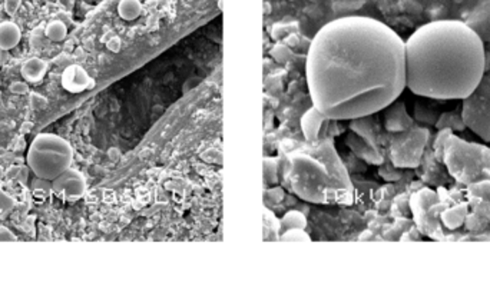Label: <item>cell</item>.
Returning <instances> with one entry per match:
<instances>
[{"mask_svg":"<svg viewBox=\"0 0 490 299\" xmlns=\"http://www.w3.org/2000/svg\"><path fill=\"white\" fill-rule=\"evenodd\" d=\"M313 106L331 121L384 111L406 89L405 40L369 16H342L313 37L306 61Z\"/></svg>","mask_w":490,"mask_h":299,"instance_id":"1","label":"cell"},{"mask_svg":"<svg viewBox=\"0 0 490 299\" xmlns=\"http://www.w3.org/2000/svg\"><path fill=\"white\" fill-rule=\"evenodd\" d=\"M406 87L436 101H466L486 72V51L477 32L462 20H433L405 40Z\"/></svg>","mask_w":490,"mask_h":299,"instance_id":"2","label":"cell"},{"mask_svg":"<svg viewBox=\"0 0 490 299\" xmlns=\"http://www.w3.org/2000/svg\"><path fill=\"white\" fill-rule=\"evenodd\" d=\"M313 143L306 151H294L277 159L280 183L311 204L352 205L354 188L333 140Z\"/></svg>","mask_w":490,"mask_h":299,"instance_id":"3","label":"cell"},{"mask_svg":"<svg viewBox=\"0 0 490 299\" xmlns=\"http://www.w3.org/2000/svg\"><path fill=\"white\" fill-rule=\"evenodd\" d=\"M26 161L36 178L54 181L72 166L73 147L59 135L39 133L29 146Z\"/></svg>","mask_w":490,"mask_h":299,"instance_id":"4","label":"cell"},{"mask_svg":"<svg viewBox=\"0 0 490 299\" xmlns=\"http://www.w3.org/2000/svg\"><path fill=\"white\" fill-rule=\"evenodd\" d=\"M52 190L68 201H76L86 192V179L82 172L71 166L52 181Z\"/></svg>","mask_w":490,"mask_h":299,"instance_id":"5","label":"cell"},{"mask_svg":"<svg viewBox=\"0 0 490 299\" xmlns=\"http://www.w3.org/2000/svg\"><path fill=\"white\" fill-rule=\"evenodd\" d=\"M331 119H328L325 115H323L317 108L311 106L301 118V130L304 138L309 142H317L321 139H325L327 129Z\"/></svg>","mask_w":490,"mask_h":299,"instance_id":"6","label":"cell"},{"mask_svg":"<svg viewBox=\"0 0 490 299\" xmlns=\"http://www.w3.org/2000/svg\"><path fill=\"white\" fill-rule=\"evenodd\" d=\"M346 143L352 147V151L361 159H364L369 164L373 165H378L383 162L380 154L377 152V149L374 146V143L369 139H366L364 136L356 133V132H350L346 136Z\"/></svg>","mask_w":490,"mask_h":299,"instance_id":"7","label":"cell"},{"mask_svg":"<svg viewBox=\"0 0 490 299\" xmlns=\"http://www.w3.org/2000/svg\"><path fill=\"white\" fill-rule=\"evenodd\" d=\"M92 79L88 72L79 65L68 66L62 73V86L71 93H79L90 87Z\"/></svg>","mask_w":490,"mask_h":299,"instance_id":"8","label":"cell"},{"mask_svg":"<svg viewBox=\"0 0 490 299\" xmlns=\"http://www.w3.org/2000/svg\"><path fill=\"white\" fill-rule=\"evenodd\" d=\"M22 39L20 28L13 22L0 23V49L2 51H11L16 47Z\"/></svg>","mask_w":490,"mask_h":299,"instance_id":"9","label":"cell"},{"mask_svg":"<svg viewBox=\"0 0 490 299\" xmlns=\"http://www.w3.org/2000/svg\"><path fill=\"white\" fill-rule=\"evenodd\" d=\"M47 72V63L40 58L28 59L20 69L22 78L29 83H39Z\"/></svg>","mask_w":490,"mask_h":299,"instance_id":"10","label":"cell"},{"mask_svg":"<svg viewBox=\"0 0 490 299\" xmlns=\"http://www.w3.org/2000/svg\"><path fill=\"white\" fill-rule=\"evenodd\" d=\"M307 219L303 212L300 211H288L280 221H278V235H281L285 231L289 229H306Z\"/></svg>","mask_w":490,"mask_h":299,"instance_id":"11","label":"cell"},{"mask_svg":"<svg viewBox=\"0 0 490 299\" xmlns=\"http://www.w3.org/2000/svg\"><path fill=\"white\" fill-rule=\"evenodd\" d=\"M142 5L139 0H121L118 5V13L125 20H133L141 15Z\"/></svg>","mask_w":490,"mask_h":299,"instance_id":"12","label":"cell"},{"mask_svg":"<svg viewBox=\"0 0 490 299\" xmlns=\"http://www.w3.org/2000/svg\"><path fill=\"white\" fill-rule=\"evenodd\" d=\"M44 33H46V37L49 40H52V42H62L66 35H68V28L64 22L61 20H54L49 23L44 29Z\"/></svg>","mask_w":490,"mask_h":299,"instance_id":"13","label":"cell"},{"mask_svg":"<svg viewBox=\"0 0 490 299\" xmlns=\"http://www.w3.org/2000/svg\"><path fill=\"white\" fill-rule=\"evenodd\" d=\"M264 182L268 186H275L277 183H280V181H278V164L273 158L264 159Z\"/></svg>","mask_w":490,"mask_h":299,"instance_id":"14","label":"cell"},{"mask_svg":"<svg viewBox=\"0 0 490 299\" xmlns=\"http://www.w3.org/2000/svg\"><path fill=\"white\" fill-rule=\"evenodd\" d=\"M15 199L5 190H0V219H6L15 209Z\"/></svg>","mask_w":490,"mask_h":299,"instance_id":"15","label":"cell"},{"mask_svg":"<svg viewBox=\"0 0 490 299\" xmlns=\"http://www.w3.org/2000/svg\"><path fill=\"white\" fill-rule=\"evenodd\" d=\"M278 240H296V242L306 240V242H310L311 236L306 232V229L299 228V229H289V231L282 232L281 235H278Z\"/></svg>","mask_w":490,"mask_h":299,"instance_id":"16","label":"cell"},{"mask_svg":"<svg viewBox=\"0 0 490 299\" xmlns=\"http://www.w3.org/2000/svg\"><path fill=\"white\" fill-rule=\"evenodd\" d=\"M18 236L8 228L0 226V242H16Z\"/></svg>","mask_w":490,"mask_h":299,"instance_id":"17","label":"cell"},{"mask_svg":"<svg viewBox=\"0 0 490 299\" xmlns=\"http://www.w3.org/2000/svg\"><path fill=\"white\" fill-rule=\"evenodd\" d=\"M20 0H6V11L9 15H13L16 12V9L19 8Z\"/></svg>","mask_w":490,"mask_h":299,"instance_id":"18","label":"cell"}]
</instances>
